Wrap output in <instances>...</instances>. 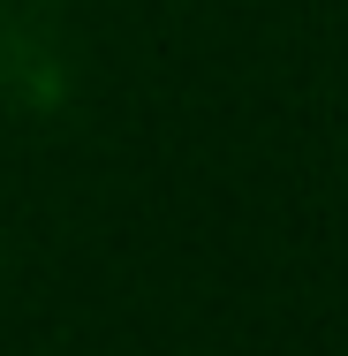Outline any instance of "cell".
<instances>
[{"label": "cell", "instance_id": "obj_1", "mask_svg": "<svg viewBox=\"0 0 348 356\" xmlns=\"http://www.w3.org/2000/svg\"><path fill=\"white\" fill-rule=\"evenodd\" d=\"M0 99H15V106H53L61 99V54L31 23H0Z\"/></svg>", "mask_w": 348, "mask_h": 356}]
</instances>
